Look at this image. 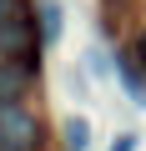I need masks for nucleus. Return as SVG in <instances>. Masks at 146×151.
Returning a JSON list of instances; mask_svg holds the SVG:
<instances>
[{"mask_svg": "<svg viewBox=\"0 0 146 151\" xmlns=\"http://www.w3.org/2000/svg\"><path fill=\"white\" fill-rule=\"evenodd\" d=\"M65 146L70 151H86L91 146V121L86 116H65Z\"/></svg>", "mask_w": 146, "mask_h": 151, "instance_id": "4", "label": "nucleus"}, {"mask_svg": "<svg viewBox=\"0 0 146 151\" xmlns=\"http://www.w3.org/2000/svg\"><path fill=\"white\" fill-rule=\"evenodd\" d=\"M35 15H40V40H60V30H65L60 0H35Z\"/></svg>", "mask_w": 146, "mask_h": 151, "instance_id": "3", "label": "nucleus"}, {"mask_svg": "<svg viewBox=\"0 0 146 151\" xmlns=\"http://www.w3.org/2000/svg\"><path fill=\"white\" fill-rule=\"evenodd\" d=\"M116 70H121V86L131 91V101H136V106H146V81H141V76H136L126 60H116Z\"/></svg>", "mask_w": 146, "mask_h": 151, "instance_id": "5", "label": "nucleus"}, {"mask_svg": "<svg viewBox=\"0 0 146 151\" xmlns=\"http://www.w3.org/2000/svg\"><path fill=\"white\" fill-rule=\"evenodd\" d=\"M111 151H136V136H131V131H126V136H116V141H111Z\"/></svg>", "mask_w": 146, "mask_h": 151, "instance_id": "6", "label": "nucleus"}, {"mask_svg": "<svg viewBox=\"0 0 146 151\" xmlns=\"http://www.w3.org/2000/svg\"><path fill=\"white\" fill-rule=\"evenodd\" d=\"M30 45H35V20L10 5L5 15H0V55H5V60H20V55H30Z\"/></svg>", "mask_w": 146, "mask_h": 151, "instance_id": "2", "label": "nucleus"}, {"mask_svg": "<svg viewBox=\"0 0 146 151\" xmlns=\"http://www.w3.org/2000/svg\"><path fill=\"white\" fill-rule=\"evenodd\" d=\"M136 60L146 65V30H141V40H136Z\"/></svg>", "mask_w": 146, "mask_h": 151, "instance_id": "7", "label": "nucleus"}, {"mask_svg": "<svg viewBox=\"0 0 146 151\" xmlns=\"http://www.w3.org/2000/svg\"><path fill=\"white\" fill-rule=\"evenodd\" d=\"M35 136H40V126L30 111H20L15 101H0V151H30Z\"/></svg>", "mask_w": 146, "mask_h": 151, "instance_id": "1", "label": "nucleus"}]
</instances>
